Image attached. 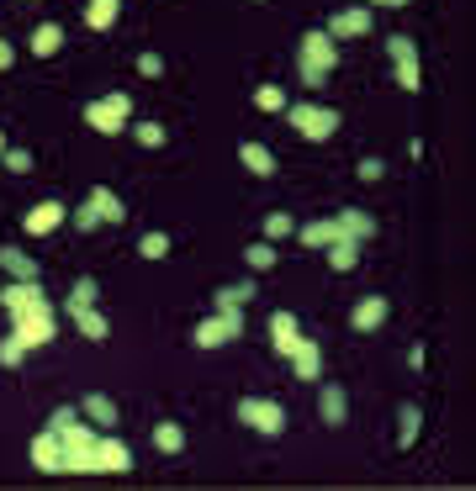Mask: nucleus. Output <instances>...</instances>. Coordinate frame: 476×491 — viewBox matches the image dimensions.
Masks as SVG:
<instances>
[{
  "mask_svg": "<svg viewBox=\"0 0 476 491\" xmlns=\"http://www.w3.org/2000/svg\"><path fill=\"white\" fill-rule=\"evenodd\" d=\"M323 423H328V428H345V423H349L345 386H323Z\"/></svg>",
  "mask_w": 476,
  "mask_h": 491,
  "instance_id": "aec40b11",
  "label": "nucleus"
},
{
  "mask_svg": "<svg viewBox=\"0 0 476 491\" xmlns=\"http://www.w3.org/2000/svg\"><path fill=\"white\" fill-rule=\"evenodd\" d=\"M238 164H244V169H249V175H259V180H270V175H276V154H270V149H265V143H238Z\"/></svg>",
  "mask_w": 476,
  "mask_h": 491,
  "instance_id": "f3484780",
  "label": "nucleus"
},
{
  "mask_svg": "<svg viewBox=\"0 0 476 491\" xmlns=\"http://www.w3.org/2000/svg\"><path fill=\"white\" fill-rule=\"evenodd\" d=\"M286 117H291V127H296V132H302L307 143H328V138L339 132V111H334V106H313V101H296V106H291Z\"/></svg>",
  "mask_w": 476,
  "mask_h": 491,
  "instance_id": "20e7f679",
  "label": "nucleus"
},
{
  "mask_svg": "<svg viewBox=\"0 0 476 491\" xmlns=\"http://www.w3.org/2000/svg\"><path fill=\"white\" fill-rule=\"evenodd\" d=\"M291 233H296V222H291L286 212H270V217H265V238H270V244H281V238H291Z\"/></svg>",
  "mask_w": 476,
  "mask_h": 491,
  "instance_id": "7c9ffc66",
  "label": "nucleus"
},
{
  "mask_svg": "<svg viewBox=\"0 0 476 491\" xmlns=\"http://www.w3.org/2000/svg\"><path fill=\"white\" fill-rule=\"evenodd\" d=\"M291 370H296V380H317V375H323V349H317V338H302V343L291 349Z\"/></svg>",
  "mask_w": 476,
  "mask_h": 491,
  "instance_id": "dca6fc26",
  "label": "nucleus"
},
{
  "mask_svg": "<svg viewBox=\"0 0 476 491\" xmlns=\"http://www.w3.org/2000/svg\"><path fill=\"white\" fill-rule=\"evenodd\" d=\"M127 470H132V449H127L122 438L101 433V444H95V476H127Z\"/></svg>",
  "mask_w": 476,
  "mask_h": 491,
  "instance_id": "6e6552de",
  "label": "nucleus"
},
{
  "mask_svg": "<svg viewBox=\"0 0 476 491\" xmlns=\"http://www.w3.org/2000/svg\"><path fill=\"white\" fill-rule=\"evenodd\" d=\"M11 63H16V48H11V43L0 37V69H11Z\"/></svg>",
  "mask_w": 476,
  "mask_h": 491,
  "instance_id": "a19ab883",
  "label": "nucleus"
},
{
  "mask_svg": "<svg viewBox=\"0 0 476 491\" xmlns=\"http://www.w3.org/2000/svg\"><path fill=\"white\" fill-rule=\"evenodd\" d=\"M334 233H339V238H349V244H365V238L376 233V222L360 212V207H345V212L334 217Z\"/></svg>",
  "mask_w": 476,
  "mask_h": 491,
  "instance_id": "4468645a",
  "label": "nucleus"
},
{
  "mask_svg": "<svg viewBox=\"0 0 476 491\" xmlns=\"http://www.w3.org/2000/svg\"><path fill=\"white\" fill-rule=\"evenodd\" d=\"M27 354H32V349H27V343H22L16 333H11V338H0V365H5V370H16L22 360H27Z\"/></svg>",
  "mask_w": 476,
  "mask_h": 491,
  "instance_id": "c756f323",
  "label": "nucleus"
},
{
  "mask_svg": "<svg viewBox=\"0 0 476 491\" xmlns=\"http://www.w3.org/2000/svg\"><path fill=\"white\" fill-rule=\"evenodd\" d=\"M63 217H69V212H63V201H37V207L22 217V227H27L32 238H48V233H53V227L63 222Z\"/></svg>",
  "mask_w": 476,
  "mask_h": 491,
  "instance_id": "ddd939ff",
  "label": "nucleus"
},
{
  "mask_svg": "<svg viewBox=\"0 0 476 491\" xmlns=\"http://www.w3.org/2000/svg\"><path fill=\"white\" fill-rule=\"evenodd\" d=\"M154 449L159 455H180L186 449V428L180 423H154Z\"/></svg>",
  "mask_w": 476,
  "mask_h": 491,
  "instance_id": "bb28decb",
  "label": "nucleus"
},
{
  "mask_svg": "<svg viewBox=\"0 0 476 491\" xmlns=\"http://www.w3.org/2000/svg\"><path fill=\"white\" fill-rule=\"evenodd\" d=\"M381 175H386V164H381V159H360V180H365V185H376Z\"/></svg>",
  "mask_w": 476,
  "mask_h": 491,
  "instance_id": "ea45409f",
  "label": "nucleus"
},
{
  "mask_svg": "<svg viewBox=\"0 0 476 491\" xmlns=\"http://www.w3.org/2000/svg\"><path fill=\"white\" fill-rule=\"evenodd\" d=\"M11 333L22 338L27 349L53 343V338H59V312H53V302H43V307H32V312H16V317H11Z\"/></svg>",
  "mask_w": 476,
  "mask_h": 491,
  "instance_id": "7ed1b4c3",
  "label": "nucleus"
},
{
  "mask_svg": "<svg viewBox=\"0 0 476 491\" xmlns=\"http://www.w3.org/2000/svg\"><path fill=\"white\" fill-rule=\"evenodd\" d=\"M386 317H392V302H386V296H360L355 312H349V328H355V333H376Z\"/></svg>",
  "mask_w": 476,
  "mask_h": 491,
  "instance_id": "1a4fd4ad",
  "label": "nucleus"
},
{
  "mask_svg": "<svg viewBox=\"0 0 476 491\" xmlns=\"http://www.w3.org/2000/svg\"><path fill=\"white\" fill-rule=\"evenodd\" d=\"M32 465L43 470V476H63V455H59V433L43 428L32 438Z\"/></svg>",
  "mask_w": 476,
  "mask_h": 491,
  "instance_id": "f8f14e48",
  "label": "nucleus"
},
{
  "mask_svg": "<svg viewBox=\"0 0 476 491\" xmlns=\"http://www.w3.org/2000/svg\"><path fill=\"white\" fill-rule=\"evenodd\" d=\"M80 412H85V418H91V423H106V428H112V423H117V401L106 397V391H91V397L80 401Z\"/></svg>",
  "mask_w": 476,
  "mask_h": 491,
  "instance_id": "393cba45",
  "label": "nucleus"
},
{
  "mask_svg": "<svg viewBox=\"0 0 476 491\" xmlns=\"http://www.w3.org/2000/svg\"><path fill=\"white\" fill-rule=\"evenodd\" d=\"M74 323H80V333L91 338V343H106L112 338V323H106V312L101 307H80V312H69Z\"/></svg>",
  "mask_w": 476,
  "mask_h": 491,
  "instance_id": "6ab92c4d",
  "label": "nucleus"
},
{
  "mask_svg": "<svg viewBox=\"0 0 476 491\" xmlns=\"http://www.w3.org/2000/svg\"><path fill=\"white\" fill-rule=\"evenodd\" d=\"M222 296H228L233 307H244V302H254V280H238V285H222Z\"/></svg>",
  "mask_w": 476,
  "mask_h": 491,
  "instance_id": "4c0bfd02",
  "label": "nucleus"
},
{
  "mask_svg": "<svg viewBox=\"0 0 476 491\" xmlns=\"http://www.w3.org/2000/svg\"><path fill=\"white\" fill-rule=\"evenodd\" d=\"M138 74H143V80H159V74H164V59L143 48V53H138Z\"/></svg>",
  "mask_w": 476,
  "mask_h": 491,
  "instance_id": "e433bc0d",
  "label": "nucleus"
},
{
  "mask_svg": "<svg viewBox=\"0 0 476 491\" xmlns=\"http://www.w3.org/2000/svg\"><path fill=\"white\" fill-rule=\"evenodd\" d=\"M138 254H143V259H164V254H170V233H143V238H138Z\"/></svg>",
  "mask_w": 476,
  "mask_h": 491,
  "instance_id": "72a5a7b5",
  "label": "nucleus"
},
{
  "mask_svg": "<svg viewBox=\"0 0 476 491\" xmlns=\"http://www.w3.org/2000/svg\"><path fill=\"white\" fill-rule=\"evenodd\" d=\"M27 48L37 53V59H53V53L63 48V27H59V22H43V27L32 32V43H27Z\"/></svg>",
  "mask_w": 476,
  "mask_h": 491,
  "instance_id": "5701e85b",
  "label": "nucleus"
},
{
  "mask_svg": "<svg viewBox=\"0 0 476 491\" xmlns=\"http://www.w3.org/2000/svg\"><path fill=\"white\" fill-rule=\"evenodd\" d=\"M238 423L254 433H265V438H281L286 433V407L270 397H244L238 401Z\"/></svg>",
  "mask_w": 476,
  "mask_h": 491,
  "instance_id": "39448f33",
  "label": "nucleus"
},
{
  "mask_svg": "<svg viewBox=\"0 0 476 491\" xmlns=\"http://www.w3.org/2000/svg\"><path fill=\"white\" fill-rule=\"evenodd\" d=\"M296 63H302V85H323L334 69H339V43L328 37V32H302V53H296Z\"/></svg>",
  "mask_w": 476,
  "mask_h": 491,
  "instance_id": "f03ea898",
  "label": "nucleus"
},
{
  "mask_svg": "<svg viewBox=\"0 0 476 491\" xmlns=\"http://www.w3.org/2000/svg\"><path fill=\"white\" fill-rule=\"evenodd\" d=\"M127 117H132V101H127L122 91H112V95H101V101L85 106V122H91L95 132H106V138L127 132Z\"/></svg>",
  "mask_w": 476,
  "mask_h": 491,
  "instance_id": "423d86ee",
  "label": "nucleus"
},
{
  "mask_svg": "<svg viewBox=\"0 0 476 491\" xmlns=\"http://www.w3.org/2000/svg\"><path fill=\"white\" fill-rule=\"evenodd\" d=\"M418 423H423V418H418V407H403V423H397V444H403V449H413Z\"/></svg>",
  "mask_w": 476,
  "mask_h": 491,
  "instance_id": "f704fd0d",
  "label": "nucleus"
},
{
  "mask_svg": "<svg viewBox=\"0 0 476 491\" xmlns=\"http://www.w3.org/2000/svg\"><path fill=\"white\" fill-rule=\"evenodd\" d=\"M254 106H259V111H286V91L281 85H259V91H254Z\"/></svg>",
  "mask_w": 476,
  "mask_h": 491,
  "instance_id": "2f4dec72",
  "label": "nucleus"
},
{
  "mask_svg": "<svg viewBox=\"0 0 476 491\" xmlns=\"http://www.w3.org/2000/svg\"><path fill=\"white\" fill-rule=\"evenodd\" d=\"M371 5H386V11H397V5H408V0H371Z\"/></svg>",
  "mask_w": 476,
  "mask_h": 491,
  "instance_id": "79ce46f5",
  "label": "nucleus"
},
{
  "mask_svg": "<svg viewBox=\"0 0 476 491\" xmlns=\"http://www.w3.org/2000/svg\"><path fill=\"white\" fill-rule=\"evenodd\" d=\"M386 53H392V69H397V85L408 95L423 91V74H418V43L413 37H386Z\"/></svg>",
  "mask_w": 476,
  "mask_h": 491,
  "instance_id": "0eeeda50",
  "label": "nucleus"
},
{
  "mask_svg": "<svg viewBox=\"0 0 476 491\" xmlns=\"http://www.w3.org/2000/svg\"><path fill=\"white\" fill-rule=\"evenodd\" d=\"M323 254H328V265H334L339 275H349V270L360 265V244H349V238H334V244L323 248Z\"/></svg>",
  "mask_w": 476,
  "mask_h": 491,
  "instance_id": "a878e982",
  "label": "nucleus"
},
{
  "mask_svg": "<svg viewBox=\"0 0 476 491\" xmlns=\"http://www.w3.org/2000/svg\"><path fill=\"white\" fill-rule=\"evenodd\" d=\"M0 154H5V132H0Z\"/></svg>",
  "mask_w": 476,
  "mask_h": 491,
  "instance_id": "37998d69",
  "label": "nucleus"
},
{
  "mask_svg": "<svg viewBox=\"0 0 476 491\" xmlns=\"http://www.w3.org/2000/svg\"><path fill=\"white\" fill-rule=\"evenodd\" d=\"M0 265H5V275H11V280H37V259H32V254H22L16 244L0 248Z\"/></svg>",
  "mask_w": 476,
  "mask_h": 491,
  "instance_id": "4be33fe9",
  "label": "nucleus"
},
{
  "mask_svg": "<svg viewBox=\"0 0 476 491\" xmlns=\"http://www.w3.org/2000/svg\"><path fill=\"white\" fill-rule=\"evenodd\" d=\"M74 227H80V233H95V227H101V212H95L91 201H85V207L74 212Z\"/></svg>",
  "mask_w": 476,
  "mask_h": 491,
  "instance_id": "58836bf2",
  "label": "nucleus"
},
{
  "mask_svg": "<svg viewBox=\"0 0 476 491\" xmlns=\"http://www.w3.org/2000/svg\"><path fill=\"white\" fill-rule=\"evenodd\" d=\"M59 433V455H63V476H95V444H101V433L85 428L80 418L74 423H63Z\"/></svg>",
  "mask_w": 476,
  "mask_h": 491,
  "instance_id": "f257e3e1",
  "label": "nucleus"
},
{
  "mask_svg": "<svg viewBox=\"0 0 476 491\" xmlns=\"http://www.w3.org/2000/svg\"><path fill=\"white\" fill-rule=\"evenodd\" d=\"M365 32H371V11H365V5H345V11H334V22H328V37H334V43L365 37Z\"/></svg>",
  "mask_w": 476,
  "mask_h": 491,
  "instance_id": "9d476101",
  "label": "nucleus"
},
{
  "mask_svg": "<svg viewBox=\"0 0 476 491\" xmlns=\"http://www.w3.org/2000/svg\"><path fill=\"white\" fill-rule=\"evenodd\" d=\"M270 343H276V354H286V360H291V349L302 343V328H296L291 312H270Z\"/></svg>",
  "mask_w": 476,
  "mask_h": 491,
  "instance_id": "2eb2a0df",
  "label": "nucleus"
},
{
  "mask_svg": "<svg viewBox=\"0 0 476 491\" xmlns=\"http://www.w3.org/2000/svg\"><path fill=\"white\" fill-rule=\"evenodd\" d=\"M244 259H249V270H276V259H281V254H276L270 238H259V244L244 248Z\"/></svg>",
  "mask_w": 476,
  "mask_h": 491,
  "instance_id": "c85d7f7f",
  "label": "nucleus"
},
{
  "mask_svg": "<svg viewBox=\"0 0 476 491\" xmlns=\"http://www.w3.org/2000/svg\"><path fill=\"white\" fill-rule=\"evenodd\" d=\"M117 16H122V0H91V5H85V27L91 32H112Z\"/></svg>",
  "mask_w": 476,
  "mask_h": 491,
  "instance_id": "412c9836",
  "label": "nucleus"
},
{
  "mask_svg": "<svg viewBox=\"0 0 476 491\" xmlns=\"http://www.w3.org/2000/svg\"><path fill=\"white\" fill-rule=\"evenodd\" d=\"M85 201H91L95 212H101V222H112V227H117V222H127V207H122V196H117V190L95 185V190L85 196Z\"/></svg>",
  "mask_w": 476,
  "mask_h": 491,
  "instance_id": "a211bd4d",
  "label": "nucleus"
},
{
  "mask_svg": "<svg viewBox=\"0 0 476 491\" xmlns=\"http://www.w3.org/2000/svg\"><path fill=\"white\" fill-rule=\"evenodd\" d=\"M43 302H48V296H43V285H37V280H11V285L0 291V307L11 312V317H16V312L43 307Z\"/></svg>",
  "mask_w": 476,
  "mask_h": 491,
  "instance_id": "9b49d317",
  "label": "nucleus"
},
{
  "mask_svg": "<svg viewBox=\"0 0 476 491\" xmlns=\"http://www.w3.org/2000/svg\"><path fill=\"white\" fill-rule=\"evenodd\" d=\"M0 164H5L11 175H27V169H32V154H27V149H5V154H0Z\"/></svg>",
  "mask_w": 476,
  "mask_h": 491,
  "instance_id": "c9c22d12",
  "label": "nucleus"
},
{
  "mask_svg": "<svg viewBox=\"0 0 476 491\" xmlns=\"http://www.w3.org/2000/svg\"><path fill=\"white\" fill-rule=\"evenodd\" d=\"M296 238H302L307 248H328L334 238H339V233H334V217H328V222H302V227H296Z\"/></svg>",
  "mask_w": 476,
  "mask_h": 491,
  "instance_id": "cd10ccee",
  "label": "nucleus"
},
{
  "mask_svg": "<svg viewBox=\"0 0 476 491\" xmlns=\"http://www.w3.org/2000/svg\"><path fill=\"white\" fill-rule=\"evenodd\" d=\"M132 138H138L143 149H164V138H170V132H164L159 122H132Z\"/></svg>",
  "mask_w": 476,
  "mask_h": 491,
  "instance_id": "473e14b6",
  "label": "nucleus"
},
{
  "mask_svg": "<svg viewBox=\"0 0 476 491\" xmlns=\"http://www.w3.org/2000/svg\"><path fill=\"white\" fill-rule=\"evenodd\" d=\"M95 302H101V285H95V275H80L74 285H69V296H63V312L95 307Z\"/></svg>",
  "mask_w": 476,
  "mask_h": 491,
  "instance_id": "b1692460",
  "label": "nucleus"
}]
</instances>
